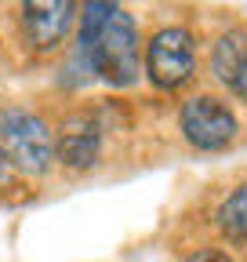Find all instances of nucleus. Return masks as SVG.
<instances>
[{"instance_id": "obj_1", "label": "nucleus", "mask_w": 247, "mask_h": 262, "mask_svg": "<svg viewBox=\"0 0 247 262\" xmlns=\"http://www.w3.org/2000/svg\"><path fill=\"white\" fill-rule=\"evenodd\" d=\"M73 58L87 73L109 80L113 88L135 84V77H138V29H135V18L120 4H106V0L84 4Z\"/></svg>"}, {"instance_id": "obj_2", "label": "nucleus", "mask_w": 247, "mask_h": 262, "mask_svg": "<svg viewBox=\"0 0 247 262\" xmlns=\"http://www.w3.org/2000/svg\"><path fill=\"white\" fill-rule=\"evenodd\" d=\"M0 153L18 171L44 175L51 168V157H55V139H51V131L40 117L11 110L0 120Z\"/></svg>"}, {"instance_id": "obj_3", "label": "nucleus", "mask_w": 247, "mask_h": 262, "mask_svg": "<svg viewBox=\"0 0 247 262\" xmlns=\"http://www.w3.org/2000/svg\"><path fill=\"white\" fill-rule=\"evenodd\" d=\"M193 70H196V48H193L189 29L164 26L153 33V40L145 44V77L153 84L164 91L182 88L193 77Z\"/></svg>"}, {"instance_id": "obj_4", "label": "nucleus", "mask_w": 247, "mask_h": 262, "mask_svg": "<svg viewBox=\"0 0 247 262\" xmlns=\"http://www.w3.org/2000/svg\"><path fill=\"white\" fill-rule=\"evenodd\" d=\"M178 127H182V139L189 142L193 149H204V153H214L233 142L236 135V117L226 102L211 95H196L182 106L178 113Z\"/></svg>"}, {"instance_id": "obj_5", "label": "nucleus", "mask_w": 247, "mask_h": 262, "mask_svg": "<svg viewBox=\"0 0 247 262\" xmlns=\"http://www.w3.org/2000/svg\"><path fill=\"white\" fill-rule=\"evenodd\" d=\"M73 22H77V4H69V0H29V4H22V29L33 51H55L58 44H66Z\"/></svg>"}, {"instance_id": "obj_6", "label": "nucleus", "mask_w": 247, "mask_h": 262, "mask_svg": "<svg viewBox=\"0 0 247 262\" xmlns=\"http://www.w3.org/2000/svg\"><path fill=\"white\" fill-rule=\"evenodd\" d=\"M98 149H102V131H98V120L95 113H69L62 117L58 124V139H55V157L73 171H84L98 160Z\"/></svg>"}, {"instance_id": "obj_7", "label": "nucleus", "mask_w": 247, "mask_h": 262, "mask_svg": "<svg viewBox=\"0 0 247 262\" xmlns=\"http://www.w3.org/2000/svg\"><path fill=\"white\" fill-rule=\"evenodd\" d=\"M243 62H247V33L243 29H229L218 37V44H214L211 51V70L214 77H218L226 88L236 84L240 70H243Z\"/></svg>"}, {"instance_id": "obj_8", "label": "nucleus", "mask_w": 247, "mask_h": 262, "mask_svg": "<svg viewBox=\"0 0 247 262\" xmlns=\"http://www.w3.org/2000/svg\"><path fill=\"white\" fill-rule=\"evenodd\" d=\"M218 229H222V237L233 241V244H247V182L236 186L226 201L218 204Z\"/></svg>"}, {"instance_id": "obj_9", "label": "nucleus", "mask_w": 247, "mask_h": 262, "mask_svg": "<svg viewBox=\"0 0 247 262\" xmlns=\"http://www.w3.org/2000/svg\"><path fill=\"white\" fill-rule=\"evenodd\" d=\"M182 262H233L226 251H214V248H200V251H193V255H185Z\"/></svg>"}, {"instance_id": "obj_10", "label": "nucleus", "mask_w": 247, "mask_h": 262, "mask_svg": "<svg viewBox=\"0 0 247 262\" xmlns=\"http://www.w3.org/2000/svg\"><path fill=\"white\" fill-rule=\"evenodd\" d=\"M233 91L247 102V62H243V70H240V77H236V84H233Z\"/></svg>"}]
</instances>
